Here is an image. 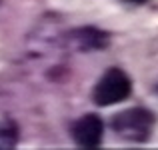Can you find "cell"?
I'll return each mask as SVG.
<instances>
[{
    "label": "cell",
    "instance_id": "277c9868",
    "mask_svg": "<svg viewBox=\"0 0 158 150\" xmlns=\"http://www.w3.org/2000/svg\"><path fill=\"white\" fill-rule=\"evenodd\" d=\"M108 32L100 30L96 26H82L70 32V42L78 52H94L108 46Z\"/></svg>",
    "mask_w": 158,
    "mask_h": 150
},
{
    "label": "cell",
    "instance_id": "3957f363",
    "mask_svg": "<svg viewBox=\"0 0 158 150\" xmlns=\"http://www.w3.org/2000/svg\"><path fill=\"white\" fill-rule=\"evenodd\" d=\"M72 140L76 146L84 150H94L102 144L104 136V122L98 114H84L72 124Z\"/></svg>",
    "mask_w": 158,
    "mask_h": 150
},
{
    "label": "cell",
    "instance_id": "5b68a950",
    "mask_svg": "<svg viewBox=\"0 0 158 150\" xmlns=\"http://www.w3.org/2000/svg\"><path fill=\"white\" fill-rule=\"evenodd\" d=\"M20 132L12 118L0 114V150H10L18 144Z\"/></svg>",
    "mask_w": 158,
    "mask_h": 150
},
{
    "label": "cell",
    "instance_id": "6da1fadb",
    "mask_svg": "<svg viewBox=\"0 0 158 150\" xmlns=\"http://www.w3.org/2000/svg\"><path fill=\"white\" fill-rule=\"evenodd\" d=\"M110 126L126 142H146L156 126V116L144 106H132L112 116Z\"/></svg>",
    "mask_w": 158,
    "mask_h": 150
},
{
    "label": "cell",
    "instance_id": "7a4b0ae2",
    "mask_svg": "<svg viewBox=\"0 0 158 150\" xmlns=\"http://www.w3.org/2000/svg\"><path fill=\"white\" fill-rule=\"evenodd\" d=\"M132 94V80L122 68H108L94 84L92 100L96 106H114Z\"/></svg>",
    "mask_w": 158,
    "mask_h": 150
},
{
    "label": "cell",
    "instance_id": "8992f818",
    "mask_svg": "<svg viewBox=\"0 0 158 150\" xmlns=\"http://www.w3.org/2000/svg\"><path fill=\"white\" fill-rule=\"evenodd\" d=\"M124 2H128V4H144V2H148V0H124Z\"/></svg>",
    "mask_w": 158,
    "mask_h": 150
}]
</instances>
